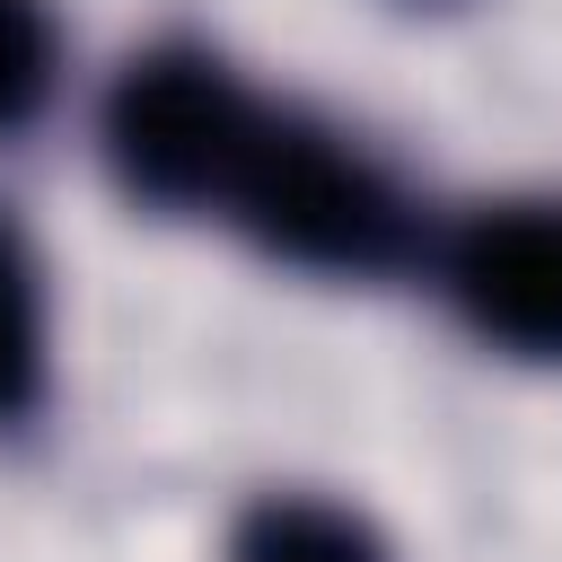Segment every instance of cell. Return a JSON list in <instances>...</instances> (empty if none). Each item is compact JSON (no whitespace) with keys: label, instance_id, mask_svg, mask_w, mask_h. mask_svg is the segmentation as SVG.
Returning a JSON list of instances; mask_svg holds the SVG:
<instances>
[{"label":"cell","instance_id":"cell-1","mask_svg":"<svg viewBox=\"0 0 562 562\" xmlns=\"http://www.w3.org/2000/svg\"><path fill=\"white\" fill-rule=\"evenodd\" d=\"M228 220L307 272H386L413 237V211L386 184V167L299 114H263V132L237 167Z\"/></svg>","mask_w":562,"mask_h":562},{"label":"cell","instance_id":"cell-2","mask_svg":"<svg viewBox=\"0 0 562 562\" xmlns=\"http://www.w3.org/2000/svg\"><path fill=\"white\" fill-rule=\"evenodd\" d=\"M255 132H263V105L211 53H149L105 97L114 176L167 211H228Z\"/></svg>","mask_w":562,"mask_h":562},{"label":"cell","instance_id":"cell-3","mask_svg":"<svg viewBox=\"0 0 562 562\" xmlns=\"http://www.w3.org/2000/svg\"><path fill=\"white\" fill-rule=\"evenodd\" d=\"M448 290L474 334H492L527 360H562V211L501 202V211L465 220V237L448 246Z\"/></svg>","mask_w":562,"mask_h":562},{"label":"cell","instance_id":"cell-4","mask_svg":"<svg viewBox=\"0 0 562 562\" xmlns=\"http://www.w3.org/2000/svg\"><path fill=\"white\" fill-rule=\"evenodd\" d=\"M228 562H386L378 553V536L351 518V509H334V501H263L246 527H237V553Z\"/></svg>","mask_w":562,"mask_h":562},{"label":"cell","instance_id":"cell-5","mask_svg":"<svg viewBox=\"0 0 562 562\" xmlns=\"http://www.w3.org/2000/svg\"><path fill=\"white\" fill-rule=\"evenodd\" d=\"M35 378H44V307H35L26 246L0 228V422L35 404Z\"/></svg>","mask_w":562,"mask_h":562},{"label":"cell","instance_id":"cell-6","mask_svg":"<svg viewBox=\"0 0 562 562\" xmlns=\"http://www.w3.org/2000/svg\"><path fill=\"white\" fill-rule=\"evenodd\" d=\"M53 88V18L44 0H0V132H18Z\"/></svg>","mask_w":562,"mask_h":562}]
</instances>
